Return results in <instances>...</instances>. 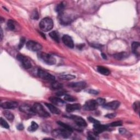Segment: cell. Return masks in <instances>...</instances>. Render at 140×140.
<instances>
[{
    "mask_svg": "<svg viewBox=\"0 0 140 140\" xmlns=\"http://www.w3.org/2000/svg\"><path fill=\"white\" fill-rule=\"evenodd\" d=\"M39 26L42 30L47 32L53 29L54 22L52 19L46 17L41 20Z\"/></svg>",
    "mask_w": 140,
    "mask_h": 140,
    "instance_id": "1",
    "label": "cell"
},
{
    "mask_svg": "<svg viewBox=\"0 0 140 140\" xmlns=\"http://www.w3.org/2000/svg\"><path fill=\"white\" fill-rule=\"evenodd\" d=\"M37 56H38V59H40L41 61L48 65H53L56 63L55 59L50 54L43 52H39L37 54Z\"/></svg>",
    "mask_w": 140,
    "mask_h": 140,
    "instance_id": "2",
    "label": "cell"
},
{
    "mask_svg": "<svg viewBox=\"0 0 140 140\" xmlns=\"http://www.w3.org/2000/svg\"><path fill=\"white\" fill-rule=\"evenodd\" d=\"M72 132L64 129H57L53 130L52 132V136L56 138H67L71 135Z\"/></svg>",
    "mask_w": 140,
    "mask_h": 140,
    "instance_id": "3",
    "label": "cell"
},
{
    "mask_svg": "<svg viewBox=\"0 0 140 140\" xmlns=\"http://www.w3.org/2000/svg\"><path fill=\"white\" fill-rule=\"evenodd\" d=\"M32 108H33L36 114H38L41 116H42V117H48V116H50L49 113L47 111L45 110L42 105L39 103H35L33 107H32Z\"/></svg>",
    "mask_w": 140,
    "mask_h": 140,
    "instance_id": "4",
    "label": "cell"
},
{
    "mask_svg": "<svg viewBox=\"0 0 140 140\" xmlns=\"http://www.w3.org/2000/svg\"><path fill=\"white\" fill-rule=\"evenodd\" d=\"M37 76L40 78L45 81L53 82L55 80V77L54 76L42 69H39L38 70V71H37Z\"/></svg>",
    "mask_w": 140,
    "mask_h": 140,
    "instance_id": "5",
    "label": "cell"
},
{
    "mask_svg": "<svg viewBox=\"0 0 140 140\" xmlns=\"http://www.w3.org/2000/svg\"><path fill=\"white\" fill-rule=\"evenodd\" d=\"M17 59L19 61L21 64L22 65L23 67L26 69H29L32 67V64L29 59H28L25 56L21 55V54H18L17 56Z\"/></svg>",
    "mask_w": 140,
    "mask_h": 140,
    "instance_id": "6",
    "label": "cell"
},
{
    "mask_svg": "<svg viewBox=\"0 0 140 140\" xmlns=\"http://www.w3.org/2000/svg\"><path fill=\"white\" fill-rule=\"evenodd\" d=\"M26 48L27 49H29L34 52H37L40 51L42 48V45L36 42L33 41H28L26 43Z\"/></svg>",
    "mask_w": 140,
    "mask_h": 140,
    "instance_id": "7",
    "label": "cell"
},
{
    "mask_svg": "<svg viewBox=\"0 0 140 140\" xmlns=\"http://www.w3.org/2000/svg\"><path fill=\"white\" fill-rule=\"evenodd\" d=\"M97 102L96 100H90L87 101L84 105L83 106V109L85 111H94L95 110L98 106Z\"/></svg>",
    "mask_w": 140,
    "mask_h": 140,
    "instance_id": "8",
    "label": "cell"
},
{
    "mask_svg": "<svg viewBox=\"0 0 140 140\" xmlns=\"http://www.w3.org/2000/svg\"><path fill=\"white\" fill-rule=\"evenodd\" d=\"M68 87L72 88L73 90L76 91H79L83 89L86 86V83L84 82H72L69 83L68 85Z\"/></svg>",
    "mask_w": 140,
    "mask_h": 140,
    "instance_id": "9",
    "label": "cell"
},
{
    "mask_svg": "<svg viewBox=\"0 0 140 140\" xmlns=\"http://www.w3.org/2000/svg\"><path fill=\"white\" fill-rule=\"evenodd\" d=\"M69 118L72 119L76 123V124H77L78 126H80V127H85L87 125L85 120L81 116L73 115L70 116Z\"/></svg>",
    "mask_w": 140,
    "mask_h": 140,
    "instance_id": "10",
    "label": "cell"
},
{
    "mask_svg": "<svg viewBox=\"0 0 140 140\" xmlns=\"http://www.w3.org/2000/svg\"><path fill=\"white\" fill-rule=\"evenodd\" d=\"M62 41L65 45H66L69 48H74V43L71 37L68 35H65L62 37Z\"/></svg>",
    "mask_w": 140,
    "mask_h": 140,
    "instance_id": "11",
    "label": "cell"
},
{
    "mask_svg": "<svg viewBox=\"0 0 140 140\" xmlns=\"http://www.w3.org/2000/svg\"><path fill=\"white\" fill-rule=\"evenodd\" d=\"M120 106V102L118 101H113L112 102H108V103L105 104L103 105V107L105 108L107 110H114L117 108H118Z\"/></svg>",
    "mask_w": 140,
    "mask_h": 140,
    "instance_id": "12",
    "label": "cell"
},
{
    "mask_svg": "<svg viewBox=\"0 0 140 140\" xmlns=\"http://www.w3.org/2000/svg\"><path fill=\"white\" fill-rule=\"evenodd\" d=\"M19 110L21 112H23L27 114L32 115L36 114V113L35 112L33 108L28 105L21 106L19 107Z\"/></svg>",
    "mask_w": 140,
    "mask_h": 140,
    "instance_id": "13",
    "label": "cell"
},
{
    "mask_svg": "<svg viewBox=\"0 0 140 140\" xmlns=\"http://www.w3.org/2000/svg\"><path fill=\"white\" fill-rule=\"evenodd\" d=\"M18 104L15 101H6L1 104V107L4 109H14L18 107Z\"/></svg>",
    "mask_w": 140,
    "mask_h": 140,
    "instance_id": "14",
    "label": "cell"
},
{
    "mask_svg": "<svg viewBox=\"0 0 140 140\" xmlns=\"http://www.w3.org/2000/svg\"><path fill=\"white\" fill-rule=\"evenodd\" d=\"M108 129V127L104 125H101L100 124H94V133L96 134H99L104 132Z\"/></svg>",
    "mask_w": 140,
    "mask_h": 140,
    "instance_id": "15",
    "label": "cell"
},
{
    "mask_svg": "<svg viewBox=\"0 0 140 140\" xmlns=\"http://www.w3.org/2000/svg\"><path fill=\"white\" fill-rule=\"evenodd\" d=\"M81 108V105L79 104H68L66 106V111L69 113L75 111L79 110Z\"/></svg>",
    "mask_w": 140,
    "mask_h": 140,
    "instance_id": "16",
    "label": "cell"
},
{
    "mask_svg": "<svg viewBox=\"0 0 140 140\" xmlns=\"http://www.w3.org/2000/svg\"><path fill=\"white\" fill-rule=\"evenodd\" d=\"M132 50L134 54H135L137 57L140 54V45L139 43L138 42H133L132 44Z\"/></svg>",
    "mask_w": 140,
    "mask_h": 140,
    "instance_id": "17",
    "label": "cell"
},
{
    "mask_svg": "<svg viewBox=\"0 0 140 140\" xmlns=\"http://www.w3.org/2000/svg\"><path fill=\"white\" fill-rule=\"evenodd\" d=\"M45 106L48 107V108L49 110V111L55 114H59L60 113V111L55 106L53 105L52 104H48V103H45Z\"/></svg>",
    "mask_w": 140,
    "mask_h": 140,
    "instance_id": "18",
    "label": "cell"
},
{
    "mask_svg": "<svg viewBox=\"0 0 140 140\" xmlns=\"http://www.w3.org/2000/svg\"><path fill=\"white\" fill-rule=\"evenodd\" d=\"M49 100L52 102L53 104L58 106H62L63 104H65L64 101L57 97H51L49 98Z\"/></svg>",
    "mask_w": 140,
    "mask_h": 140,
    "instance_id": "19",
    "label": "cell"
},
{
    "mask_svg": "<svg viewBox=\"0 0 140 140\" xmlns=\"http://www.w3.org/2000/svg\"><path fill=\"white\" fill-rule=\"evenodd\" d=\"M97 70L99 73H100L101 74H103V75H105V76H108L110 74V69L104 66H97Z\"/></svg>",
    "mask_w": 140,
    "mask_h": 140,
    "instance_id": "20",
    "label": "cell"
},
{
    "mask_svg": "<svg viewBox=\"0 0 140 140\" xmlns=\"http://www.w3.org/2000/svg\"><path fill=\"white\" fill-rule=\"evenodd\" d=\"M129 54L127 52H120L113 55V58L116 60H120L128 57Z\"/></svg>",
    "mask_w": 140,
    "mask_h": 140,
    "instance_id": "21",
    "label": "cell"
},
{
    "mask_svg": "<svg viewBox=\"0 0 140 140\" xmlns=\"http://www.w3.org/2000/svg\"><path fill=\"white\" fill-rule=\"evenodd\" d=\"M61 18H60V21L63 24H65V25H67L69 24L70 22L71 21V19L65 16V15H64L63 14H61Z\"/></svg>",
    "mask_w": 140,
    "mask_h": 140,
    "instance_id": "22",
    "label": "cell"
},
{
    "mask_svg": "<svg viewBox=\"0 0 140 140\" xmlns=\"http://www.w3.org/2000/svg\"><path fill=\"white\" fill-rule=\"evenodd\" d=\"M49 36L51 37V38L53 39L55 42H57L59 43L60 42L59 35L58 33V32L55 31H52L49 33Z\"/></svg>",
    "mask_w": 140,
    "mask_h": 140,
    "instance_id": "23",
    "label": "cell"
},
{
    "mask_svg": "<svg viewBox=\"0 0 140 140\" xmlns=\"http://www.w3.org/2000/svg\"><path fill=\"white\" fill-rule=\"evenodd\" d=\"M61 79H63V80H66V81H69V80H72V79H73L76 78L75 76L72 75V74H63V75H60L59 77Z\"/></svg>",
    "mask_w": 140,
    "mask_h": 140,
    "instance_id": "24",
    "label": "cell"
},
{
    "mask_svg": "<svg viewBox=\"0 0 140 140\" xmlns=\"http://www.w3.org/2000/svg\"><path fill=\"white\" fill-rule=\"evenodd\" d=\"M65 9V5L63 3H60L57 5L55 7V11L58 13L60 14L63 13Z\"/></svg>",
    "mask_w": 140,
    "mask_h": 140,
    "instance_id": "25",
    "label": "cell"
},
{
    "mask_svg": "<svg viewBox=\"0 0 140 140\" xmlns=\"http://www.w3.org/2000/svg\"><path fill=\"white\" fill-rule=\"evenodd\" d=\"M3 115L9 120L12 121L14 119V116L13 114L9 111H4L3 112Z\"/></svg>",
    "mask_w": 140,
    "mask_h": 140,
    "instance_id": "26",
    "label": "cell"
},
{
    "mask_svg": "<svg viewBox=\"0 0 140 140\" xmlns=\"http://www.w3.org/2000/svg\"><path fill=\"white\" fill-rule=\"evenodd\" d=\"M57 123L60 126V127H61L63 129H64L65 130H68V131L72 133L73 129L71 127H70L69 125H67L66 124H65V123H64L63 122H58Z\"/></svg>",
    "mask_w": 140,
    "mask_h": 140,
    "instance_id": "27",
    "label": "cell"
},
{
    "mask_svg": "<svg viewBox=\"0 0 140 140\" xmlns=\"http://www.w3.org/2000/svg\"><path fill=\"white\" fill-rule=\"evenodd\" d=\"M38 125L36 122H32L31 125L28 128V130L30 132H33L36 131V130L38 129Z\"/></svg>",
    "mask_w": 140,
    "mask_h": 140,
    "instance_id": "28",
    "label": "cell"
},
{
    "mask_svg": "<svg viewBox=\"0 0 140 140\" xmlns=\"http://www.w3.org/2000/svg\"><path fill=\"white\" fill-rule=\"evenodd\" d=\"M52 87L54 89H60L62 88L63 85L61 83L57 82H53L52 84Z\"/></svg>",
    "mask_w": 140,
    "mask_h": 140,
    "instance_id": "29",
    "label": "cell"
},
{
    "mask_svg": "<svg viewBox=\"0 0 140 140\" xmlns=\"http://www.w3.org/2000/svg\"><path fill=\"white\" fill-rule=\"evenodd\" d=\"M7 27L10 30H14L15 29V25L14 21L12 20H9L7 22Z\"/></svg>",
    "mask_w": 140,
    "mask_h": 140,
    "instance_id": "30",
    "label": "cell"
},
{
    "mask_svg": "<svg viewBox=\"0 0 140 140\" xmlns=\"http://www.w3.org/2000/svg\"><path fill=\"white\" fill-rule=\"evenodd\" d=\"M64 100L65 101H67L68 102H73V101H75L77 100V99L75 97H73L72 96L69 95H65L64 97Z\"/></svg>",
    "mask_w": 140,
    "mask_h": 140,
    "instance_id": "31",
    "label": "cell"
},
{
    "mask_svg": "<svg viewBox=\"0 0 140 140\" xmlns=\"http://www.w3.org/2000/svg\"><path fill=\"white\" fill-rule=\"evenodd\" d=\"M0 124H1V125L3 128H4L6 129H9V125L7 123L6 121L3 119L2 118H1V119H0Z\"/></svg>",
    "mask_w": 140,
    "mask_h": 140,
    "instance_id": "32",
    "label": "cell"
},
{
    "mask_svg": "<svg viewBox=\"0 0 140 140\" xmlns=\"http://www.w3.org/2000/svg\"><path fill=\"white\" fill-rule=\"evenodd\" d=\"M133 108L134 111L137 112V113H139V101L135 102L133 105Z\"/></svg>",
    "mask_w": 140,
    "mask_h": 140,
    "instance_id": "33",
    "label": "cell"
},
{
    "mask_svg": "<svg viewBox=\"0 0 140 140\" xmlns=\"http://www.w3.org/2000/svg\"><path fill=\"white\" fill-rule=\"evenodd\" d=\"M96 102L99 105L103 106L106 103V100L104 99H102V98H98L96 100Z\"/></svg>",
    "mask_w": 140,
    "mask_h": 140,
    "instance_id": "34",
    "label": "cell"
},
{
    "mask_svg": "<svg viewBox=\"0 0 140 140\" xmlns=\"http://www.w3.org/2000/svg\"><path fill=\"white\" fill-rule=\"evenodd\" d=\"M110 126H112V127H118V126H122V122L121 121H116V122H114L112 123L110 125Z\"/></svg>",
    "mask_w": 140,
    "mask_h": 140,
    "instance_id": "35",
    "label": "cell"
},
{
    "mask_svg": "<svg viewBox=\"0 0 140 140\" xmlns=\"http://www.w3.org/2000/svg\"><path fill=\"white\" fill-rule=\"evenodd\" d=\"M25 38H24V37H22V38L20 39L19 44V45H18L19 49H20L22 47L23 45H24V44L25 43Z\"/></svg>",
    "mask_w": 140,
    "mask_h": 140,
    "instance_id": "36",
    "label": "cell"
},
{
    "mask_svg": "<svg viewBox=\"0 0 140 140\" xmlns=\"http://www.w3.org/2000/svg\"><path fill=\"white\" fill-rule=\"evenodd\" d=\"M88 120L90 122L93 123L94 124H100V122L99 120H97L95 119H94V118L92 117H89L88 118Z\"/></svg>",
    "mask_w": 140,
    "mask_h": 140,
    "instance_id": "37",
    "label": "cell"
},
{
    "mask_svg": "<svg viewBox=\"0 0 140 140\" xmlns=\"http://www.w3.org/2000/svg\"><path fill=\"white\" fill-rule=\"evenodd\" d=\"M31 17L32 19H38V12H37V11H34L33 12H32Z\"/></svg>",
    "mask_w": 140,
    "mask_h": 140,
    "instance_id": "38",
    "label": "cell"
},
{
    "mask_svg": "<svg viewBox=\"0 0 140 140\" xmlns=\"http://www.w3.org/2000/svg\"><path fill=\"white\" fill-rule=\"evenodd\" d=\"M116 116V114L115 113H110V114H107V115H105L106 117L110 119H112L113 118H114L115 116Z\"/></svg>",
    "mask_w": 140,
    "mask_h": 140,
    "instance_id": "39",
    "label": "cell"
},
{
    "mask_svg": "<svg viewBox=\"0 0 140 140\" xmlns=\"http://www.w3.org/2000/svg\"><path fill=\"white\" fill-rule=\"evenodd\" d=\"M88 92L90 93V94H97L98 93H99V92H98L96 90H93V89H90L88 91Z\"/></svg>",
    "mask_w": 140,
    "mask_h": 140,
    "instance_id": "40",
    "label": "cell"
},
{
    "mask_svg": "<svg viewBox=\"0 0 140 140\" xmlns=\"http://www.w3.org/2000/svg\"><path fill=\"white\" fill-rule=\"evenodd\" d=\"M24 125H23L22 124H19L18 126H17V129L18 130H22L24 129Z\"/></svg>",
    "mask_w": 140,
    "mask_h": 140,
    "instance_id": "41",
    "label": "cell"
},
{
    "mask_svg": "<svg viewBox=\"0 0 140 140\" xmlns=\"http://www.w3.org/2000/svg\"><path fill=\"white\" fill-rule=\"evenodd\" d=\"M119 133L121 134H124L126 133V132H127V130H126L124 128H120V129H119Z\"/></svg>",
    "mask_w": 140,
    "mask_h": 140,
    "instance_id": "42",
    "label": "cell"
},
{
    "mask_svg": "<svg viewBox=\"0 0 140 140\" xmlns=\"http://www.w3.org/2000/svg\"><path fill=\"white\" fill-rule=\"evenodd\" d=\"M56 94H57V95H58V96H63V95H64L65 94V92L63 91H59Z\"/></svg>",
    "mask_w": 140,
    "mask_h": 140,
    "instance_id": "43",
    "label": "cell"
},
{
    "mask_svg": "<svg viewBox=\"0 0 140 140\" xmlns=\"http://www.w3.org/2000/svg\"><path fill=\"white\" fill-rule=\"evenodd\" d=\"M3 38V31H2V29H1V40H2Z\"/></svg>",
    "mask_w": 140,
    "mask_h": 140,
    "instance_id": "44",
    "label": "cell"
},
{
    "mask_svg": "<svg viewBox=\"0 0 140 140\" xmlns=\"http://www.w3.org/2000/svg\"><path fill=\"white\" fill-rule=\"evenodd\" d=\"M101 55H102V58H103L104 59H107V57H106V55L105 54H102Z\"/></svg>",
    "mask_w": 140,
    "mask_h": 140,
    "instance_id": "45",
    "label": "cell"
}]
</instances>
